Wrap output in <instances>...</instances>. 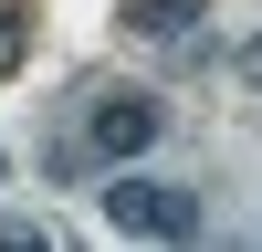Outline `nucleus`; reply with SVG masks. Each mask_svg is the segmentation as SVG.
<instances>
[{
  "mask_svg": "<svg viewBox=\"0 0 262 252\" xmlns=\"http://www.w3.org/2000/svg\"><path fill=\"white\" fill-rule=\"evenodd\" d=\"M189 21H210V0H126V32L137 42H179Z\"/></svg>",
  "mask_w": 262,
  "mask_h": 252,
  "instance_id": "nucleus-3",
  "label": "nucleus"
},
{
  "mask_svg": "<svg viewBox=\"0 0 262 252\" xmlns=\"http://www.w3.org/2000/svg\"><path fill=\"white\" fill-rule=\"evenodd\" d=\"M231 63H242V84L262 95V32H252V42H242V53H231Z\"/></svg>",
  "mask_w": 262,
  "mask_h": 252,
  "instance_id": "nucleus-5",
  "label": "nucleus"
},
{
  "mask_svg": "<svg viewBox=\"0 0 262 252\" xmlns=\"http://www.w3.org/2000/svg\"><path fill=\"white\" fill-rule=\"evenodd\" d=\"M0 252H53V221H0Z\"/></svg>",
  "mask_w": 262,
  "mask_h": 252,
  "instance_id": "nucleus-4",
  "label": "nucleus"
},
{
  "mask_svg": "<svg viewBox=\"0 0 262 252\" xmlns=\"http://www.w3.org/2000/svg\"><path fill=\"white\" fill-rule=\"evenodd\" d=\"M168 137V105L147 95V84H105V95H84V116H74V147L95 168H126V158H147V147Z\"/></svg>",
  "mask_w": 262,
  "mask_h": 252,
  "instance_id": "nucleus-2",
  "label": "nucleus"
},
{
  "mask_svg": "<svg viewBox=\"0 0 262 252\" xmlns=\"http://www.w3.org/2000/svg\"><path fill=\"white\" fill-rule=\"evenodd\" d=\"M105 221H116L126 242H200L210 200L189 179H137V168H116V179H105Z\"/></svg>",
  "mask_w": 262,
  "mask_h": 252,
  "instance_id": "nucleus-1",
  "label": "nucleus"
},
{
  "mask_svg": "<svg viewBox=\"0 0 262 252\" xmlns=\"http://www.w3.org/2000/svg\"><path fill=\"white\" fill-rule=\"evenodd\" d=\"M11 63H21V32H11V11H0V74H11Z\"/></svg>",
  "mask_w": 262,
  "mask_h": 252,
  "instance_id": "nucleus-6",
  "label": "nucleus"
}]
</instances>
